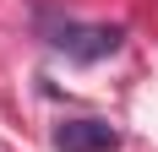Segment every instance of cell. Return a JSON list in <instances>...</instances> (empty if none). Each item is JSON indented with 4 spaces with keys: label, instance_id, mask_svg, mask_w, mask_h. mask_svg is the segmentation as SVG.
I'll return each instance as SVG.
<instances>
[{
    "label": "cell",
    "instance_id": "1",
    "mask_svg": "<svg viewBox=\"0 0 158 152\" xmlns=\"http://www.w3.org/2000/svg\"><path fill=\"white\" fill-rule=\"evenodd\" d=\"M120 38H126V33H120V27H104V22H93V27L65 22L49 44L60 49V54H71V60H87V65H93V60H104V54H114V49H120Z\"/></svg>",
    "mask_w": 158,
    "mask_h": 152
},
{
    "label": "cell",
    "instance_id": "2",
    "mask_svg": "<svg viewBox=\"0 0 158 152\" xmlns=\"http://www.w3.org/2000/svg\"><path fill=\"white\" fill-rule=\"evenodd\" d=\"M120 130L109 120H65L55 125V152H114Z\"/></svg>",
    "mask_w": 158,
    "mask_h": 152
}]
</instances>
